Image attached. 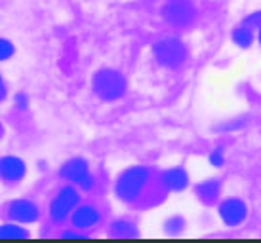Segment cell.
<instances>
[{"instance_id":"14","label":"cell","mask_w":261,"mask_h":243,"mask_svg":"<svg viewBox=\"0 0 261 243\" xmlns=\"http://www.w3.org/2000/svg\"><path fill=\"white\" fill-rule=\"evenodd\" d=\"M12 53H14V46L8 42V40H2V38H0V61L8 59Z\"/></svg>"},{"instance_id":"8","label":"cell","mask_w":261,"mask_h":243,"mask_svg":"<svg viewBox=\"0 0 261 243\" xmlns=\"http://www.w3.org/2000/svg\"><path fill=\"white\" fill-rule=\"evenodd\" d=\"M10 217L14 221H19V222H33L38 217V209L31 201H25V200L15 201V203H12V207H10Z\"/></svg>"},{"instance_id":"1","label":"cell","mask_w":261,"mask_h":243,"mask_svg":"<svg viewBox=\"0 0 261 243\" xmlns=\"http://www.w3.org/2000/svg\"><path fill=\"white\" fill-rule=\"evenodd\" d=\"M147 180H149V171L145 167H132L124 171L116 183V196L122 201H134L143 192Z\"/></svg>"},{"instance_id":"15","label":"cell","mask_w":261,"mask_h":243,"mask_svg":"<svg viewBox=\"0 0 261 243\" xmlns=\"http://www.w3.org/2000/svg\"><path fill=\"white\" fill-rule=\"evenodd\" d=\"M244 25L252 27V29H259L261 27V12H255V14H250L244 19Z\"/></svg>"},{"instance_id":"13","label":"cell","mask_w":261,"mask_h":243,"mask_svg":"<svg viewBox=\"0 0 261 243\" xmlns=\"http://www.w3.org/2000/svg\"><path fill=\"white\" fill-rule=\"evenodd\" d=\"M254 40H255L254 29L244 25V23L232 31V42L237 44V46H240V48H250L254 44Z\"/></svg>"},{"instance_id":"2","label":"cell","mask_w":261,"mask_h":243,"mask_svg":"<svg viewBox=\"0 0 261 243\" xmlns=\"http://www.w3.org/2000/svg\"><path fill=\"white\" fill-rule=\"evenodd\" d=\"M94 92L105 101H115L122 97L126 92V80L120 72L111 71V69H103V71L95 72L94 76Z\"/></svg>"},{"instance_id":"5","label":"cell","mask_w":261,"mask_h":243,"mask_svg":"<svg viewBox=\"0 0 261 243\" xmlns=\"http://www.w3.org/2000/svg\"><path fill=\"white\" fill-rule=\"evenodd\" d=\"M79 203V192L74 190V188H71V186H65L61 192L58 194V198L54 200V203H51V219L54 221H63L67 215L73 211V207Z\"/></svg>"},{"instance_id":"9","label":"cell","mask_w":261,"mask_h":243,"mask_svg":"<svg viewBox=\"0 0 261 243\" xmlns=\"http://www.w3.org/2000/svg\"><path fill=\"white\" fill-rule=\"evenodd\" d=\"M219 194H221V185H219V180L216 179H210V180H204L200 185L196 186V196H198V200L206 203V205H212V203H216L219 198Z\"/></svg>"},{"instance_id":"7","label":"cell","mask_w":261,"mask_h":243,"mask_svg":"<svg viewBox=\"0 0 261 243\" xmlns=\"http://www.w3.org/2000/svg\"><path fill=\"white\" fill-rule=\"evenodd\" d=\"M219 215H221V219H223L225 224H229V226H239L244 222L248 215V207L246 203L239 198H229V200L221 201V205H219Z\"/></svg>"},{"instance_id":"4","label":"cell","mask_w":261,"mask_h":243,"mask_svg":"<svg viewBox=\"0 0 261 243\" xmlns=\"http://www.w3.org/2000/svg\"><path fill=\"white\" fill-rule=\"evenodd\" d=\"M164 17L175 27H187L196 19V10L189 0H168L164 4Z\"/></svg>"},{"instance_id":"20","label":"cell","mask_w":261,"mask_h":243,"mask_svg":"<svg viewBox=\"0 0 261 243\" xmlns=\"http://www.w3.org/2000/svg\"><path fill=\"white\" fill-rule=\"evenodd\" d=\"M0 133H2V129H0Z\"/></svg>"},{"instance_id":"12","label":"cell","mask_w":261,"mask_h":243,"mask_svg":"<svg viewBox=\"0 0 261 243\" xmlns=\"http://www.w3.org/2000/svg\"><path fill=\"white\" fill-rule=\"evenodd\" d=\"M187 183L189 177L185 169H181V167H175V169H170V171L164 173V185L172 190H181L187 186Z\"/></svg>"},{"instance_id":"17","label":"cell","mask_w":261,"mask_h":243,"mask_svg":"<svg viewBox=\"0 0 261 243\" xmlns=\"http://www.w3.org/2000/svg\"><path fill=\"white\" fill-rule=\"evenodd\" d=\"M210 164L214 165V167H221V165L225 164V158H223V152L221 150H214L210 154Z\"/></svg>"},{"instance_id":"10","label":"cell","mask_w":261,"mask_h":243,"mask_svg":"<svg viewBox=\"0 0 261 243\" xmlns=\"http://www.w3.org/2000/svg\"><path fill=\"white\" fill-rule=\"evenodd\" d=\"M0 175L6 180H19L25 175V164L19 158H4L0 162Z\"/></svg>"},{"instance_id":"11","label":"cell","mask_w":261,"mask_h":243,"mask_svg":"<svg viewBox=\"0 0 261 243\" xmlns=\"http://www.w3.org/2000/svg\"><path fill=\"white\" fill-rule=\"evenodd\" d=\"M99 221V215L95 211L94 207H80L76 209V213L73 217V224L76 228H90V226H94L95 222Z\"/></svg>"},{"instance_id":"3","label":"cell","mask_w":261,"mask_h":243,"mask_svg":"<svg viewBox=\"0 0 261 243\" xmlns=\"http://www.w3.org/2000/svg\"><path fill=\"white\" fill-rule=\"evenodd\" d=\"M154 57L164 67H179L187 59V48L177 38H164L154 44Z\"/></svg>"},{"instance_id":"19","label":"cell","mask_w":261,"mask_h":243,"mask_svg":"<svg viewBox=\"0 0 261 243\" xmlns=\"http://www.w3.org/2000/svg\"><path fill=\"white\" fill-rule=\"evenodd\" d=\"M257 40H259V46H261V27L257 29Z\"/></svg>"},{"instance_id":"18","label":"cell","mask_w":261,"mask_h":243,"mask_svg":"<svg viewBox=\"0 0 261 243\" xmlns=\"http://www.w3.org/2000/svg\"><path fill=\"white\" fill-rule=\"evenodd\" d=\"M4 95H6V87H4V82L0 78V99H4Z\"/></svg>"},{"instance_id":"16","label":"cell","mask_w":261,"mask_h":243,"mask_svg":"<svg viewBox=\"0 0 261 243\" xmlns=\"http://www.w3.org/2000/svg\"><path fill=\"white\" fill-rule=\"evenodd\" d=\"M0 236L17 237V236H23V232L19 228H15V226H2V228H0Z\"/></svg>"},{"instance_id":"6","label":"cell","mask_w":261,"mask_h":243,"mask_svg":"<svg viewBox=\"0 0 261 243\" xmlns=\"http://www.w3.org/2000/svg\"><path fill=\"white\" fill-rule=\"evenodd\" d=\"M61 175L65 177L67 180H71L74 185L82 186V188H90L92 186V175H90V167L84 160L80 158H74L71 162H67L61 169Z\"/></svg>"}]
</instances>
